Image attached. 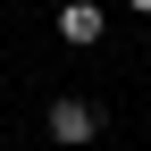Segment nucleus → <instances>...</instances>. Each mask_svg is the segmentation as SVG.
I'll use <instances>...</instances> for the list:
<instances>
[{
  "label": "nucleus",
  "instance_id": "obj_1",
  "mask_svg": "<svg viewBox=\"0 0 151 151\" xmlns=\"http://www.w3.org/2000/svg\"><path fill=\"white\" fill-rule=\"evenodd\" d=\"M92 134H101V109H92L84 92H59V101H50V143H67V151H84Z\"/></svg>",
  "mask_w": 151,
  "mask_h": 151
},
{
  "label": "nucleus",
  "instance_id": "obj_3",
  "mask_svg": "<svg viewBox=\"0 0 151 151\" xmlns=\"http://www.w3.org/2000/svg\"><path fill=\"white\" fill-rule=\"evenodd\" d=\"M126 9H143V17H151V0H126Z\"/></svg>",
  "mask_w": 151,
  "mask_h": 151
},
{
  "label": "nucleus",
  "instance_id": "obj_2",
  "mask_svg": "<svg viewBox=\"0 0 151 151\" xmlns=\"http://www.w3.org/2000/svg\"><path fill=\"white\" fill-rule=\"evenodd\" d=\"M101 34H109V17L92 9V0H67L59 9V42H101Z\"/></svg>",
  "mask_w": 151,
  "mask_h": 151
}]
</instances>
